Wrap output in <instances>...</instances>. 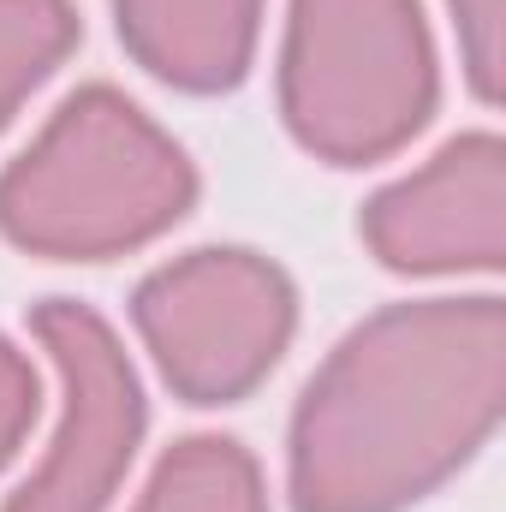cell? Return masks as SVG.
<instances>
[{"instance_id":"obj_3","label":"cell","mask_w":506,"mask_h":512,"mask_svg":"<svg viewBox=\"0 0 506 512\" xmlns=\"http://www.w3.org/2000/svg\"><path fill=\"white\" fill-rule=\"evenodd\" d=\"M280 108L304 149L376 161L435 108V60L417 0H292Z\"/></svg>"},{"instance_id":"obj_4","label":"cell","mask_w":506,"mask_h":512,"mask_svg":"<svg viewBox=\"0 0 506 512\" xmlns=\"http://www.w3.org/2000/svg\"><path fill=\"white\" fill-rule=\"evenodd\" d=\"M137 328L173 393L191 405H227L286 352L292 286L251 251H191L137 286Z\"/></svg>"},{"instance_id":"obj_7","label":"cell","mask_w":506,"mask_h":512,"mask_svg":"<svg viewBox=\"0 0 506 512\" xmlns=\"http://www.w3.org/2000/svg\"><path fill=\"white\" fill-rule=\"evenodd\" d=\"M126 48L179 90H227L245 78L262 0H114Z\"/></svg>"},{"instance_id":"obj_9","label":"cell","mask_w":506,"mask_h":512,"mask_svg":"<svg viewBox=\"0 0 506 512\" xmlns=\"http://www.w3.org/2000/svg\"><path fill=\"white\" fill-rule=\"evenodd\" d=\"M72 42L78 18L66 0H0V126L66 60Z\"/></svg>"},{"instance_id":"obj_2","label":"cell","mask_w":506,"mask_h":512,"mask_svg":"<svg viewBox=\"0 0 506 512\" xmlns=\"http://www.w3.org/2000/svg\"><path fill=\"white\" fill-rule=\"evenodd\" d=\"M197 197L179 143L126 96L78 90L0 179V227L42 256H114L173 227Z\"/></svg>"},{"instance_id":"obj_1","label":"cell","mask_w":506,"mask_h":512,"mask_svg":"<svg viewBox=\"0 0 506 512\" xmlns=\"http://www.w3.org/2000/svg\"><path fill=\"white\" fill-rule=\"evenodd\" d=\"M506 310L429 298L364 322L304 387L292 423L298 512H399L459 471L501 417Z\"/></svg>"},{"instance_id":"obj_6","label":"cell","mask_w":506,"mask_h":512,"mask_svg":"<svg viewBox=\"0 0 506 512\" xmlns=\"http://www.w3.org/2000/svg\"><path fill=\"white\" fill-rule=\"evenodd\" d=\"M364 239L387 268H495L506 245V149L477 131L364 209Z\"/></svg>"},{"instance_id":"obj_10","label":"cell","mask_w":506,"mask_h":512,"mask_svg":"<svg viewBox=\"0 0 506 512\" xmlns=\"http://www.w3.org/2000/svg\"><path fill=\"white\" fill-rule=\"evenodd\" d=\"M477 96H501V0H453Z\"/></svg>"},{"instance_id":"obj_11","label":"cell","mask_w":506,"mask_h":512,"mask_svg":"<svg viewBox=\"0 0 506 512\" xmlns=\"http://www.w3.org/2000/svg\"><path fill=\"white\" fill-rule=\"evenodd\" d=\"M30 417H36V376H30V364L0 340V465H6L12 447L24 441Z\"/></svg>"},{"instance_id":"obj_8","label":"cell","mask_w":506,"mask_h":512,"mask_svg":"<svg viewBox=\"0 0 506 512\" xmlns=\"http://www.w3.org/2000/svg\"><path fill=\"white\" fill-rule=\"evenodd\" d=\"M137 512H268V501H262V477H256L251 453L239 441L197 435L161 459Z\"/></svg>"},{"instance_id":"obj_5","label":"cell","mask_w":506,"mask_h":512,"mask_svg":"<svg viewBox=\"0 0 506 512\" xmlns=\"http://www.w3.org/2000/svg\"><path fill=\"white\" fill-rule=\"evenodd\" d=\"M30 322L66 382V417H60L48 459L6 501V512H102L126 477L137 429H143L137 376L96 310L54 298Z\"/></svg>"}]
</instances>
